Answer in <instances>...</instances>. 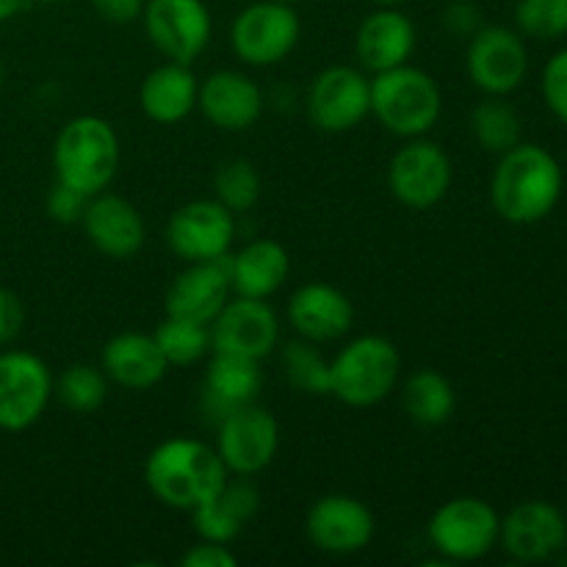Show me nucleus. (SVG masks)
Instances as JSON below:
<instances>
[{
	"instance_id": "1",
	"label": "nucleus",
	"mask_w": 567,
	"mask_h": 567,
	"mask_svg": "<svg viewBox=\"0 0 567 567\" xmlns=\"http://www.w3.org/2000/svg\"><path fill=\"white\" fill-rule=\"evenodd\" d=\"M563 166L540 144H515L498 158L491 181V203L509 225H535L563 197Z\"/></svg>"
},
{
	"instance_id": "2",
	"label": "nucleus",
	"mask_w": 567,
	"mask_h": 567,
	"mask_svg": "<svg viewBox=\"0 0 567 567\" xmlns=\"http://www.w3.org/2000/svg\"><path fill=\"white\" fill-rule=\"evenodd\" d=\"M230 471L216 446L194 437H169L150 452L144 482L164 507L192 513L227 482Z\"/></svg>"
},
{
	"instance_id": "3",
	"label": "nucleus",
	"mask_w": 567,
	"mask_h": 567,
	"mask_svg": "<svg viewBox=\"0 0 567 567\" xmlns=\"http://www.w3.org/2000/svg\"><path fill=\"white\" fill-rule=\"evenodd\" d=\"M120 136L97 114L72 116L53 144L55 181L94 197L105 192L120 169Z\"/></svg>"
},
{
	"instance_id": "4",
	"label": "nucleus",
	"mask_w": 567,
	"mask_h": 567,
	"mask_svg": "<svg viewBox=\"0 0 567 567\" xmlns=\"http://www.w3.org/2000/svg\"><path fill=\"white\" fill-rule=\"evenodd\" d=\"M371 114L399 138L426 136L443 114L441 83L410 61L377 72L371 78Z\"/></svg>"
},
{
	"instance_id": "5",
	"label": "nucleus",
	"mask_w": 567,
	"mask_h": 567,
	"mask_svg": "<svg viewBox=\"0 0 567 567\" xmlns=\"http://www.w3.org/2000/svg\"><path fill=\"white\" fill-rule=\"evenodd\" d=\"M402 374V354L385 336L352 338L330 360V396L363 410L385 402Z\"/></svg>"
},
{
	"instance_id": "6",
	"label": "nucleus",
	"mask_w": 567,
	"mask_h": 567,
	"mask_svg": "<svg viewBox=\"0 0 567 567\" xmlns=\"http://www.w3.org/2000/svg\"><path fill=\"white\" fill-rule=\"evenodd\" d=\"M502 518L485 498L457 496L430 518V546L449 563H476L498 546Z\"/></svg>"
},
{
	"instance_id": "7",
	"label": "nucleus",
	"mask_w": 567,
	"mask_h": 567,
	"mask_svg": "<svg viewBox=\"0 0 567 567\" xmlns=\"http://www.w3.org/2000/svg\"><path fill=\"white\" fill-rule=\"evenodd\" d=\"M302 37L297 9L280 0H258L238 11L230 28V48L244 64L275 66L291 55Z\"/></svg>"
},
{
	"instance_id": "8",
	"label": "nucleus",
	"mask_w": 567,
	"mask_h": 567,
	"mask_svg": "<svg viewBox=\"0 0 567 567\" xmlns=\"http://www.w3.org/2000/svg\"><path fill=\"white\" fill-rule=\"evenodd\" d=\"M452 158L430 138H408L388 164V188L393 197L413 210H430L443 203L452 188Z\"/></svg>"
},
{
	"instance_id": "9",
	"label": "nucleus",
	"mask_w": 567,
	"mask_h": 567,
	"mask_svg": "<svg viewBox=\"0 0 567 567\" xmlns=\"http://www.w3.org/2000/svg\"><path fill=\"white\" fill-rule=\"evenodd\" d=\"M53 399V374L39 354L22 349L0 352V430L25 432Z\"/></svg>"
},
{
	"instance_id": "10",
	"label": "nucleus",
	"mask_w": 567,
	"mask_h": 567,
	"mask_svg": "<svg viewBox=\"0 0 567 567\" xmlns=\"http://www.w3.org/2000/svg\"><path fill=\"white\" fill-rule=\"evenodd\" d=\"M216 452L230 474L255 476L269 468L280 449V424L258 402L233 410L216 421Z\"/></svg>"
},
{
	"instance_id": "11",
	"label": "nucleus",
	"mask_w": 567,
	"mask_h": 567,
	"mask_svg": "<svg viewBox=\"0 0 567 567\" xmlns=\"http://www.w3.org/2000/svg\"><path fill=\"white\" fill-rule=\"evenodd\" d=\"M308 116L321 133H349L371 116V78L349 64H332L308 89Z\"/></svg>"
},
{
	"instance_id": "12",
	"label": "nucleus",
	"mask_w": 567,
	"mask_h": 567,
	"mask_svg": "<svg viewBox=\"0 0 567 567\" xmlns=\"http://www.w3.org/2000/svg\"><path fill=\"white\" fill-rule=\"evenodd\" d=\"M144 31L166 61L194 64L208 50L214 20L203 0H147Z\"/></svg>"
},
{
	"instance_id": "13",
	"label": "nucleus",
	"mask_w": 567,
	"mask_h": 567,
	"mask_svg": "<svg viewBox=\"0 0 567 567\" xmlns=\"http://www.w3.org/2000/svg\"><path fill=\"white\" fill-rule=\"evenodd\" d=\"M465 66L476 89L493 97H507L526 81L529 50H526L524 37L513 28L482 25L468 39Z\"/></svg>"
},
{
	"instance_id": "14",
	"label": "nucleus",
	"mask_w": 567,
	"mask_h": 567,
	"mask_svg": "<svg viewBox=\"0 0 567 567\" xmlns=\"http://www.w3.org/2000/svg\"><path fill=\"white\" fill-rule=\"evenodd\" d=\"M236 241V214L219 199H194L166 225V244L186 264L227 258Z\"/></svg>"
},
{
	"instance_id": "15",
	"label": "nucleus",
	"mask_w": 567,
	"mask_h": 567,
	"mask_svg": "<svg viewBox=\"0 0 567 567\" xmlns=\"http://www.w3.org/2000/svg\"><path fill=\"white\" fill-rule=\"evenodd\" d=\"M280 343V319L266 299L236 297L210 321V352L264 360Z\"/></svg>"
},
{
	"instance_id": "16",
	"label": "nucleus",
	"mask_w": 567,
	"mask_h": 567,
	"mask_svg": "<svg viewBox=\"0 0 567 567\" xmlns=\"http://www.w3.org/2000/svg\"><path fill=\"white\" fill-rule=\"evenodd\" d=\"M305 532L319 551L332 554V557H349V554H358L371 546L377 520L360 498L332 493V496H321L308 509Z\"/></svg>"
},
{
	"instance_id": "17",
	"label": "nucleus",
	"mask_w": 567,
	"mask_h": 567,
	"mask_svg": "<svg viewBox=\"0 0 567 567\" xmlns=\"http://www.w3.org/2000/svg\"><path fill=\"white\" fill-rule=\"evenodd\" d=\"M498 543L518 563H546L567 546V518L551 502H524L502 518Z\"/></svg>"
},
{
	"instance_id": "18",
	"label": "nucleus",
	"mask_w": 567,
	"mask_h": 567,
	"mask_svg": "<svg viewBox=\"0 0 567 567\" xmlns=\"http://www.w3.org/2000/svg\"><path fill=\"white\" fill-rule=\"evenodd\" d=\"M81 225L89 244L105 258L127 260L142 252L144 241H147V225H144L142 210L131 199L111 194L109 188L89 197Z\"/></svg>"
},
{
	"instance_id": "19",
	"label": "nucleus",
	"mask_w": 567,
	"mask_h": 567,
	"mask_svg": "<svg viewBox=\"0 0 567 567\" xmlns=\"http://www.w3.org/2000/svg\"><path fill=\"white\" fill-rule=\"evenodd\" d=\"M197 109L203 111L205 120L214 127L227 133H244L258 125L264 116L266 97L264 89L238 70H219L210 72L199 83Z\"/></svg>"
},
{
	"instance_id": "20",
	"label": "nucleus",
	"mask_w": 567,
	"mask_h": 567,
	"mask_svg": "<svg viewBox=\"0 0 567 567\" xmlns=\"http://www.w3.org/2000/svg\"><path fill=\"white\" fill-rule=\"evenodd\" d=\"M230 297L233 282L227 258L199 260V264H188V269L172 280L164 308L166 316L210 327V321L221 313Z\"/></svg>"
},
{
	"instance_id": "21",
	"label": "nucleus",
	"mask_w": 567,
	"mask_h": 567,
	"mask_svg": "<svg viewBox=\"0 0 567 567\" xmlns=\"http://www.w3.org/2000/svg\"><path fill=\"white\" fill-rule=\"evenodd\" d=\"M288 321L305 341L332 343L352 330L354 305L341 288L327 282H305L288 299Z\"/></svg>"
},
{
	"instance_id": "22",
	"label": "nucleus",
	"mask_w": 567,
	"mask_h": 567,
	"mask_svg": "<svg viewBox=\"0 0 567 567\" xmlns=\"http://www.w3.org/2000/svg\"><path fill=\"white\" fill-rule=\"evenodd\" d=\"M419 31L415 22L404 11L393 6H377L358 28L354 37V53L360 64L369 72H385L393 66L408 64L410 55L415 53Z\"/></svg>"
},
{
	"instance_id": "23",
	"label": "nucleus",
	"mask_w": 567,
	"mask_h": 567,
	"mask_svg": "<svg viewBox=\"0 0 567 567\" xmlns=\"http://www.w3.org/2000/svg\"><path fill=\"white\" fill-rule=\"evenodd\" d=\"M258 513L260 493L258 487L249 482V476H236V480L227 476L225 485H221L208 502H203L197 509H192V518L199 540L227 543V546H230Z\"/></svg>"
},
{
	"instance_id": "24",
	"label": "nucleus",
	"mask_w": 567,
	"mask_h": 567,
	"mask_svg": "<svg viewBox=\"0 0 567 567\" xmlns=\"http://www.w3.org/2000/svg\"><path fill=\"white\" fill-rule=\"evenodd\" d=\"M260 388H264L260 360L230 352H214L203 382L205 413L214 415V421L225 419L233 410L258 402Z\"/></svg>"
},
{
	"instance_id": "25",
	"label": "nucleus",
	"mask_w": 567,
	"mask_h": 567,
	"mask_svg": "<svg viewBox=\"0 0 567 567\" xmlns=\"http://www.w3.org/2000/svg\"><path fill=\"white\" fill-rule=\"evenodd\" d=\"M100 369L114 385L127 391H150L169 371L158 343L147 332H120L111 338L100 354Z\"/></svg>"
},
{
	"instance_id": "26",
	"label": "nucleus",
	"mask_w": 567,
	"mask_h": 567,
	"mask_svg": "<svg viewBox=\"0 0 567 567\" xmlns=\"http://www.w3.org/2000/svg\"><path fill=\"white\" fill-rule=\"evenodd\" d=\"M227 266H230L233 293L249 299L275 297L291 275L288 249L275 238H255L244 244L238 252L227 255Z\"/></svg>"
},
{
	"instance_id": "27",
	"label": "nucleus",
	"mask_w": 567,
	"mask_h": 567,
	"mask_svg": "<svg viewBox=\"0 0 567 567\" xmlns=\"http://www.w3.org/2000/svg\"><path fill=\"white\" fill-rule=\"evenodd\" d=\"M199 81L194 75L192 64L181 61H166L147 72L138 89V105L144 116L158 125H177L197 109Z\"/></svg>"
},
{
	"instance_id": "28",
	"label": "nucleus",
	"mask_w": 567,
	"mask_h": 567,
	"mask_svg": "<svg viewBox=\"0 0 567 567\" xmlns=\"http://www.w3.org/2000/svg\"><path fill=\"white\" fill-rule=\"evenodd\" d=\"M404 413L419 426H441L446 424L457 408V393L454 385L435 369H421L408 377L402 391Z\"/></svg>"
},
{
	"instance_id": "29",
	"label": "nucleus",
	"mask_w": 567,
	"mask_h": 567,
	"mask_svg": "<svg viewBox=\"0 0 567 567\" xmlns=\"http://www.w3.org/2000/svg\"><path fill=\"white\" fill-rule=\"evenodd\" d=\"M471 133L482 150L504 155L515 144H520L524 127H520L518 111L507 100L487 94L485 103L476 105L474 114H471Z\"/></svg>"
},
{
	"instance_id": "30",
	"label": "nucleus",
	"mask_w": 567,
	"mask_h": 567,
	"mask_svg": "<svg viewBox=\"0 0 567 567\" xmlns=\"http://www.w3.org/2000/svg\"><path fill=\"white\" fill-rule=\"evenodd\" d=\"M109 388L111 380L105 377V371L89 363L66 365L59 382H53L55 399L75 415L97 413L109 399Z\"/></svg>"
},
{
	"instance_id": "31",
	"label": "nucleus",
	"mask_w": 567,
	"mask_h": 567,
	"mask_svg": "<svg viewBox=\"0 0 567 567\" xmlns=\"http://www.w3.org/2000/svg\"><path fill=\"white\" fill-rule=\"evenodd\" d=\"M155 343H158L161 354L166 358L169 369H186V365L199 363L205 354L210 352V327L197 324V321L177 319V316H166L153 332Z\"/></svg>"
},
{
	"instance_id": "32",
	"label": "nucleus",
	"mask_w": 567,
	"mask_h": 567,
	"mask_svg": "<svg viewBox=\"0 0 567 567\" xmlns=\"http://www.w3.org/2000/svg\"><path fill=\"white\" fill-rule=\"evenodd\" d=\"M260 194H264V181L252 161L230 158L216 169L214 199H219L236 216L252 210L260 203Z\"/></svg>"
},
{
	"instance_id": "33",
	"label": "nucleus",
	"mask_w": 567,
	"mask_h": 567,
	"mask_svg": "<svg viewBox=\"0 0 567 567\" xmlns=\"http://www.w3.org/2000/svg\"><path fill=\"white\" fill-rule=\"evenodd\" d=\"M282 365L286 377L297 391L324 396L330 393V360L321 354L319 343H310L305 338L286 343L282 349Z\"/></svg>"
},
{
	"instance_id": "34",
	"label": "nucleus",
	"mask_w": 567,
	"mask_h": 567,
	"mask_svg": "<svg viewBox=\"0 0 567 567\" xmlns=\"http://www.w3.org/2000/svg\"><path fill=\"white\" fill-rule=\"evenodd\" d=\"M518 31L535 39H557L567 33V0H518Z\"/></svg>"
},
{
	"instance_id": "35",
	"label": "nucleus",
	"mask_w": 567,
	"mask_h": 567,
	"mask_svg": "<svg viewBox=\"0 0 567 567\" xmlns=\"http://www.w3.org/2000/svg\"><path fill=\"white\" fill-rule=\"evenodd\" d=\"M543 97L551 114L567 125V48L551 55L543 70Z\"/></svg>"
},
{
	"instance_id": "36",
	"label": "nucleus",
	"mask_w": 567,
	"mask_h": 567,
	"mask_svg": "<svg viewBox=\"0 0 567 567\" xmlns=\"http://www.w3.org/2000/svg\"><path fill=\"white\" fill-rule=\"evenodd\" d=\"M89 197L86 194L75 192L72 186H64V183L55 181V186L50 188L48 194V216L59 225H78L86 214Z\"/></svg>"
},
{
	"instance_id": "37",
	"label": "nucleus",
	"mask_w": 567,
	"mask_h": 567,
	"mask_svg": "<svg viewBox=\"0 0 567 567\" xmlns=\"http://www.w3.org/2000/svg\"><path fill=\"white\" fill-rule=\"evenodd\" d=\"M482 25H485V22H482V9L474 0H452V3L443 9V28H446L452 37L471 39Z\"/></svg>"
},
{
	"instance_id": "38",
	"label": "nucleus",
	"mask_w": 567,
	"mask_h": 567,
	"mask_svg": "<svg viewBox=\"0 0 567 567\" xmlns=\"http://www.w3.org/2000/svg\"><path fill=\"white\" fill-rule=\"evenodd\" d=\"M183 567H236L238 557L230 551L227 543L199 540L181 557Z\"/></svg>"
},
{
	"instance_id": "39",
	"label": "nucleus",
	"mask_w": 567,
	"mask_h": 567,
	"mask_svg": "<svg viewBox=\"0 0 567 567\" xmlns=\"http://www.w3.org/2000/svg\"><path fill=\"white\" fill-rule=\"evenodd\" d=\"M25 327V308L11 288L0 286V347H9Z\"/></svg>"
},
{
	"instance_id": "40",
	"label": "nucleus",
	"mask_w": 567,
	"mask_h": 567,
	"mask_svg": "<svg viewBox=\"0 0 567 567\" xmlns=\"http://www.w3.org/2000/svg\"><path fill=\"white\" fill-rule=\"evenodd\" d=\"M89 3H92V9L103 20L116 22V25H127V22L142 20V11L147 0H89Z\"/></svg>"
},
{
	"instance_id": "41",
	"label": "nucleus",
	"mask_w": 567,
	"mask_h": 567,
	"mask_svg": "<svg viewBox=\"0 0 567 567\" xmlns=\"http://www.w3.org/2000/svg\"><path fill=\"white\" fill-rule=\"evenodd\" d=\"M28 0H0V25L3 22H9L11 17H17L22 11V6H25Z\"/></svg>"
},
{
	"instance_id": "42",
	"label": "nucleus",
	"mask_w": 567,
	"mask_h": 567,
	"mask_svg": "<svg viewBox=\"0 0 567 567\" xmlns=\"http://www.w3.org/2000/svg\"><path fill=\"white\" fill-rule=\"evenodd\" d=\"M374 6H393V9H399V6L410 3V0H371Z\"/></svg>"
},
{
	"instance_id": "43",
	"label": "nucleus",
	"mask_w": 567,
	"mask_h": 567,
	"mask_svg": "<svg viewBox=\"0 0 567 567\" xmlns=\"http://www.w3.org/2000/svg\"><path fill=\"white\" fill-rule=\"evenodd\" d=\"M280 3H288V6H297L299 0H280Z\"/></svg>"
},
{
	"instance_id": "44",
	"label": "nucleus",
	"mask_w": 567,
	"mask_h": 567,
	"mask_svg": "<svg viewBox=\"0 0 567 567\" xmlns=\"http://www.w3.org/2000/svg\"><path fill=\"white\" fill-rule=\"evenodd\" d=\"M0 89H3V64H0Z\"/></svg>"
},
{
	"instance_id": "45",
	"label": "nucleus",
	"mask_w": 567,
	"mask_h": 567,
	"mask_svg": "<svg viewBox=\"0 0 567 567\" xmlns=\"http://www.w3.org/2000/svg\"><path fill=\"white\" fill-rule=\"evenodd\" d=\"M39 3H53V0H39Z\"/></svg>"
}]
</instances>
